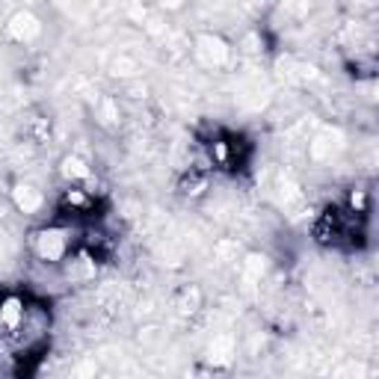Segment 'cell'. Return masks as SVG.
<instances>
[{"label":"cell","instance_id":"1","mask_svg":"<svg viewBox=\"0 0 379 379\" xmlns=\"http://www.w3.org/2000/svg\"><path fill=\"white\" fill-rule=\"evenodd\" d=\"M66 249H68V237L62 228H41L33 237V252L48 264H57V261L66 258Z\"/></svg>","mask_w":379,"mask_h":379},{"label":"cell","instance_id":"2","mask_svg":"<svg viewBox=\"0 0 379 379\" xmlns=\"http://www.w3.org/2000/svg\"><path fill=\"white\" fill-rule=\"evenodd\" d=\"M196 57L210 68L225 66L228 62V45L214 33H198L196 36Z\"/></svg>","mask_w":379,"mask_h":379},{"label":"cell","instance_id":"3","mask_svg":"<svg viewBox=\"0 0 379 379\" xmlns=\"http://www.w3.org/2000/svg\"><path fill=\"white\" fill-rule=\"evenodd\" d=\"M6 33L15 41H30L41 33V21L30 12V9H18V12L6 21Z\"/></svg>","mask_w":379,"mask_h":379},{"label":"cell","instance_id":"4","mask_svg":"<svg viewBox=\"0 0 379 379\" xmlns=\"http://www.w3.org/2000/svg\"><path fill=\"white\" fill-rule=\"evenodd\" d=\"M12 202H15L18 210H24V214H36V210L41 207V193L30 184H18L12 190Z\"/></svg>","mask_w":379,"mask_h":379},{"label":"cell","instance_id":"5","mask_svg":"<svg viewBox=\"0 0 379 379\" xmlns=\"http://www.w3.org/2000/svg\"><path fill=\"white\" fill-rule=\"evenodd\" d=\"M59 172L66 181H89L92 178V169H89V163L86 160H80L77 154H68V157H62V166H59Z\"/></svg>","mask_w":379,"mask_h":379},{"label":"cell","instance_id":"6","mask_svg":"<svg viewBox=\"0 0 379 379\" xmlns=\"http://www.w3.org/2000/svg\"><path fill=\"white\" fill-rule=\"evenodd\" d=\"M231 355H234V341H231L228 335H219V338H214V344H210V362L228 364Z\"/></svg>","mask_w":379,"mask_h":379},{"label":"cell","instance_id":"7","mask_svg":"<svg viewBox=\"0 0 379 379\" xmlns=\"http://www.w3.org/2000/svg\"><path fill=\"white\" fill-rule=\"evenodd\" d=\"M95 373H98V364H95V359H83L80 364L71 367V376L68 379H95Z\"/></svg>","mask_w":379,"mask_h":379},{"label":"cell","instance_id":"8","mask_svg":"<svg viewBox=\"0 0 379 379\" xmlns=\"http://www.w3.org/2000/svg\"><path fill=\"white\" fill-rule=\"evenodd\" d=\"M198 299H202V293H198L196 288H187L181 302H178V308H181V314H193L198 308Z\"/></svg>","mask_w":379,"mask_h":379},{"label":"cell","instance_id":"9","mask_svg":"<svg viewBox=\"0 0 379 379\" xmlns=\"http://www.w3.org/2000/svg\"><path fill=\"white\" fill-rule=\"evenodd\" d=\"M66 205H71V207H86V205H89V196L83 193V190H68V193H66Z\"/></svg>","mask_w":379,"mask_h":379},{"label":"cell","instance_id":"10","mask_svg":"<svg viewBox=\"0 0 379 379\" xmlns=\"http://www.w3.org/2000/svg\"><path fill=\"white\" fill-rule=\"evenodd\" d=\"M101 115H104V119H101L104 124H113L115 119H119V113H115V101H104V113Z\"/></svg>","mask_w":379,"mask_h":379}]
</instances>
